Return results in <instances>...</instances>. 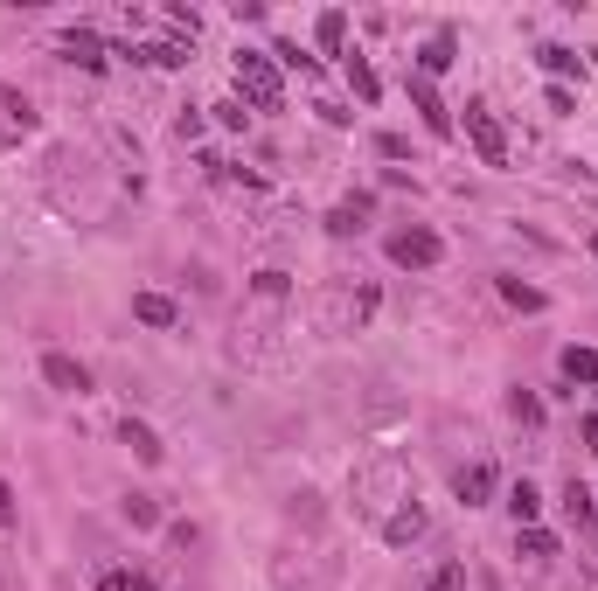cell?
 I'll list each match as a JSON object with an SVG mask.
<instances>
[{
    "mask_svg": "<svg viewBox=\"0 0 598 591\" xmlns=\"http://www.w3.org/2000/svg\"><path fill=\"white\" fill-rule=\"evenodd\" d=\"M237 98H251L258 112H286V84L265 49H237Z\"/></svg>",
    "mask_w": 598,
    "mask_h": 591,
    "instance_id": "obj_1",
    "label": "cell"
},
{
    "mask_svg": "<svg viewBox=\"0 0 598 591\" xmlns=\"http://www.w3.org/2000/svg\"><path fill=\"white\" fill-rule=\"evenodd\" d=\"M390 265H404V272H432L439 258H446V237L439 230H425V223H411V230H390Z\"/></svg>",
    "mask_w": 598,
    "mask_h": 591,
    "instance_id": "obj_2",
    "label": "cell"
},
{
    "mask_svg": "<svg viewBox=\"0 0 598 591\" xmlns=\"http://www.w3.org/2000/svg\"><path fill=\"white\" fill-rule=\"evenodd\" d=\"M466 140L480 153V167H508V133H501V119L487 105H466Z\"/></svg>",
    "mask_w": 598,
    "mask_h": 591,
    "instance_id": "obj_3",
    "label": "cell"
},
{
    "mask_svg": "<svg viewBox=\"0 0 598 591\" xmlns=\"http://www.w3.org/2000/svg\"><path fill=\"white\" fill-rule=\"evenodd\" d=\"M42 376H49V390H63V397H91V369H84L77 355H63V348L42 355Z\"/></svg>",
    "mask_w": 598,
    "mask_h": 591,
    "instance_id": "obj_4",
    "label": "cell"
},
{
    "mask_svg": "<svg viewBox=\"0 0 598 591\" xmlns=\"http://www.w3.org/2000/svg\"><path fill=\"white\" fill-rule=\"evenodd\" d=\"M501 487V473H494V459H473V466H459L452 473V494L466 501V508H487V494Z\"/></svg>",
    "mask_w": 598,
    "mask_h": 591,
    "instance_id": "obj_5",
    "label": "cell"
},
{
    "mask_svg": "<svg viewBox=\"0 0 598 591\" xmlns=\"http://www.w3.org/2000/svg\"><path fill=\"white\" fill-rule=\"evenodd\" d=\"M411 105H418V119H425L432 140H452V112H446V98L432 91V77H411Z\"/></svg>",
    "mask_w": 598,
    "mask_h": 591,
    "instance_id": "obj_6",
    "label": "cell"
},
{
    "mask_svg": "<svg viewBox=\"0 0 598 591\" xmlns=\"http://www.w3.org/2000/svg\"><path fill=\"white\" fill-rule=\"evenodd\" d=\"M418 536H425V508H418V494H411V501H397V508L383 515V543L404 550V543H418Z\"/></svg>",
    "mask_w": 598,
    "mask_h": 591,
    "instance_id": "obj_7",
    "label": "cell"
},
{
    "mask_svg": "<svg viewBox=\"0 0 598 591\" xmlns=\"http://www.w3.org/2000/svg\"><path fill=\"white\" fill-rule=\"evenodd\" d=\"M564 515H571V529H585V536L598 529V494L578 480V473H571V487H564Z\"/></svg>",
    "mask_w": 598,
    "mask_h": 591,
    "instance_id": "obj_8",
    "label": "cell"
},
{
    "mask_svg": "<svg viewBox=\"0 0 598 591\" xmlns=\"http://www.w3.org/2000/svg\"><path fill=\"white\" fill-rule=\"evenodd\" d=\"M536 63H543L564 91H571V77H585V56H578V49H564V42H543V49H536Z\"/></svg>",
    "mask_w": 598,
    "mask_h": 591,
    "instance_id": "obj_9",
    "label": "cell"
},
{
    "mask_svg": "<svg viewBox=\"0 0 598 591\" xmlns=\"http://www.w3.org/2000/svg\"><path fill=\"white\" fill-rule=\"evenodd\" d=\"M369 209H376L369 195H348V202H334V209H327V230H334V237H355V230L369 223Z\"/></svg>",
    "mask_w": 598,
    "mask_h": 591,
    "instance_id": "obj_10",
    "label": "cell"
},
{
    "mask_svg": "<svg viewBox=\"0 0 598 591\" xmlns=\"http://www.w3.org/2000/svg\"><path fill=\"white\" fill-rule=\"evenodd\" d=\"M119 439L133 445V459H140V466H160V459H167V445L153 439V425H140V418H126V425H119Z\"/></svg>",
    "mask_w": 598,
    "mask_h": 591,
    "instance_id": "obj_11",
    "label": "cell"
},
{
    "mask_svg": "<svg viewBox=\"0 0 598 591\" xmlns=\"http://www.w3.org/2000/svg\"><path fill=\"white\" fill-rule=\"evenodd\" d=\"M557 369H564V383H598V348L571 341V348L557 355Z\"/></svg>",
    "mask_w": 598,
    "mask_h": 591,
    "instance_id": "obj_12",
    "label": "cell"
},
{
    "mask_svg": "<svg viewBox=\"0 0 598 591\" xmlns=\"http://www.w3.org/2000/svg\"><path fill=\"white\" fill-rule=\"evenodd\" d=\"M119 56H133V63H153V70H181V63H188V49H181V42H147V49H133V42H126Z\"/></svg>",
    "mask_w": 598,
    "mask_h": 591,
    "instance_id": "obj_13",
    "label": "cell"
},
{
    "mask_svg": "<svg viewBox=\"0 0 598 591\" xmlns=\"http://www.w3.org/2000/svg\"><path fill=\"white\" fill-rule=\"evenodd\" d=\"M508 515H515V529H536V515H543V494H536L529 480H515V487H508Z\"/></svg>",
    "mask_w": 598,
    "mask_h": 591,
    "instance_id": "obj_14",
    "label": "cell"
},
{
    "mask_svg": "<svg viewBox=\"0 0 598 591\" xmlns=\"http://www.w3.org/2000/svg\"><path fill=\"white\" fill-rule=\"evenodd\" d=\"M133 320H147V327H174L181 313H174V299H167V293H133Z\"/></svg>",
    "mask_w": 598,
    "mask_h": 591,
    "instance_id": "obj_15",
    "label": "cell"
},
{
    "mask_svg": "<svg viewBox=\"0 0 598 591\" xmlns=\"http://www.w3.org/2000/svg\"><path fill=\"white\" fill-rule=\"evenodd\" d=\"M313 42H320V49H334V56H341V42H348V14H341V7H327V14H320V21H313Z\"/></svg>",
    "mask_w": 598,
    "mask_h": 591,
    "instance_id": "obj_16",
    "label": "cell"
},
{
    "mask_svg": "<svg viewBox=\"0 0 598 591\" xmlns=\"http://www.w3.org/2000/svg\"><path fill=\"white\" fill-rule=\"evenodd\" d=\"M63 49H70L84 70H105V49H98V35H91V28H70V35H63Z\"/></svg>",
    "mask_w": 598,
    "mask_h": 591,
    "instance_id": "obj_17",
    "label": "cell"
},
{
    "mask_svg": "<svg viewBox=\"0 0 598 591\" xmlns=\"http://www.w3.org/2000/svg\"><path fill=\"white\" fill-rule=\"evenodd\" d=\"M286 293H293V279H286V272H251V299H258V306H279Z\"/></svg>",
    "mask_w": 598,
    "mask_h": 591,
    "instance_id": "obj_18",
    "label": "cell"
},
{
    "mask_svg": "<svg viewBox=\"0 0 598 591\" xmlns=\"http://www.w3.org/2000/svg\"><path fill=\"white\" fill-rule=\"evenodd\" d=\"M119 515H126L133 529H160V501H153V494H126V501H119Z\"/></svg>",
    "mask_w": 598,
    "mask_h": 591,
    "instance_id": "obj_19",
    "label": "cell"
},
{
    "mask_svg": "<svg viewBox=\"0 0 598 591\" xmlns=\"http://www.w3.org/2000/svg\"><path fill=\"white\" fill-rule=\"evenodd\" d=\"M348 84H355V98H362V105H376V98H383V84H376L369 56H348Z\"/></svg>",
    "mask_w": 598,
    "mask_h": 591,
    "instance_id": "obj_20",
    "label": "cell"
},
{
    "mask_svg": "<svg viewBox=\"0 0 598 591\" xmlns=\"http://www.w3.org/2000/svg\"><path fill=\"white\" fill-rule=\"evenodd\" d=\"M515 550H522L529 564H543V557H557V536H550V529H515Z\"/></svg>",
    "mask_w": 598,
    "mask_h": 591,
    "instance_id": "obj_21",
    "label": "cell"
},
{
    "mask_svg": "<svg viewBox=\"0 0 598 591\" xmlns=\"http://www.w3.org/2000/svg\"><path fill=\"white\" fill-rule=\"evenodd\" d=\"M418 70H425V77H439V70H452V35H432V42L418 49Z\"/></svg>",
    "mask_w": 598,
    "mask_h": 591,
    "instance_id": "obj_22",
    "label": "cell"
},
{
    "mask_svg": "<svg viewBox=\"0 0 598 591\" xmlns=\"http://www.w3.org/2000/svg\"><path fill=\"white\" fill-rule=\"evenodd\" d=\"M508 418L515 425H543V397L536 390H508Z\"/></svg>",
    "mask_w": 598,
    "mask_h": 591,
    "instance_id": "obj_23",
    "label": "cell"
},
{
    "mask_svg": "<svg viewBox=\"0 0 598 591\" xmlns=\"http://www.w3.org/2000/svg\"><path fill=\"white\" fill-rule=\"evenodd\" d=\"M272 56H279V63H286V70H299V77H320V63H313V56H306V49H299V42H286V35H279V42H272Z\"/></svg>",
    "mask_w": 598,
    "mask_h": 591,
    "instance_id": "obj_24",
    "label": "cell"
},
{
    "mask_svg": "<svg viewBox=\"0 0 598 591\" xmlns=\"http://www.w3.org/2000/svg\"><path fill=\"white\" fill-rule=\"evenodd\" d=\"M98 591H153L147 571H98Z\"/></svg>",
    "mask_w": 598,
    "mask_h": 591,
    "instance_id": "obj_25",
    "label": "cell"
},
{
    "mask_svg": "<svg viewBox=\"0 0 598 591\" xmlns=\"http://www.w3.org/2000/svg\"><path fill=\"white\" fill-rule=\"evenodd\" d=\"M425 591H466V564H459V557H446V564L425 578Z\"/></svg>",
    "mask_w": 598,
    "mask_h": 591,
    "instance_id": "obj_26",
    "label": "cell"
},
{
    "mask_svg": "<svg viewBox=\"0 0 598 591\" xmlns=\"http://www.w3.org/2000/svg\"><path fill=\"white\" fill-rule=\"evenodd\" d=\"M501 299H508V306H522V313H543V293H536V286H522V279H501Z\"/></svg>",
    "mask_w": 598,
    "mask_h": 591,
    "instance_id": "obj_27",
    "label": "cell"
},
{
    "mask_svg": "<svg viewBox=\"0 0 598 591\" xmlns=\"http://www.w3.org/2000/svg\"><path fill=\"white\" fill-rule=\"evenodd\" d=\"M216 126H223V133H244V126H251L244 98H223V105H216Z\"/></svg>",
    "mask_w": 598,
    "mask_h": 591,
    "instance_id": "obj_28",
    "label": "cell"
},
{
    "mask_svg": "<svg viewBox=\"0 0 598 591\" xmlns=\"http://www.w3.org/2000/svg\"><path fill=\"white\" fill-rule=\"evenodd\" d=\"M167 28H174V35H188V42H195V28H202V14H195V7H167Z\"/></svg>",
    "mask_w": 598,
    "mask_h": 591,
    "instance_id": "obj_29",
    "label": "cell"
},
{
    "mask_svg": "<svg viewBox=\"0 0 598 591\" xmlns=\"http://www.w3.org/2000/svg\"><path fill=\"white\" fill-rule=\"evenodd\" d=\"M543 105H550L557 119H571V112H578V91H564V84H550V91H543Z\"/></svg>",
    "mask_w": 598,
    "mask_h": 591,
    "instance_id": "obj_30",
    "label": "cell"
},
{
    "mask_svg": "<svg viewBox=\"0 0 598 591\" xmlns=\"http://www.w3.org/2000/svg\"><path fill=\"white\" fill-rule=\"evenodd\" d=\"M376 153H383V160H404V153H411V140H404V133H383V140H376Z\"/></svg>",
    "mask_w": 598,
    "mask_h": 591,
    "instance_id": "obj_31",
    "label": "cell"
},
{
    "mask_svg": "<svg viewBox=\"0 0 598 591\" xmlns=\"http://www.w3.org/2000/svg\"><path fill=\"white\" fill-rule=\"evenodd\" d=\"M0 522H14V487L0 480Z\"/></svg>",
    "mask_w": 598,
    "mask_h": 591,
    "instance_id": "obj_32",
    "label": "cell"
},
{
    "mask_svg": "<svg viewBox=\"0 0 598 591\" xmlns=\"http://www.w3.org/2000/svg\"><path fill=\"white\" fill-rule=\"evenodd\" d=\"M592 258H598V237H592Z\"/></svg>",
    "mask_w": 598,
    "mask_h": 591,
    "instance_id": "obj_33",
    "label": "cell"
},
{
    "mask_svg": "<svg viewBox=\"0 0 598 591\" xmlns=\"http://www.w3.org/2000/svg\"><path fill=\"white\" fill-rule=\"evenodd\" d=\"M592 56H598V49H592Z\"/></svg>",
    "mask_w": 598,
    "mask_h": 591,
    "instance_id": "obj_34",
    "label": "cell"
}]
</instances>
